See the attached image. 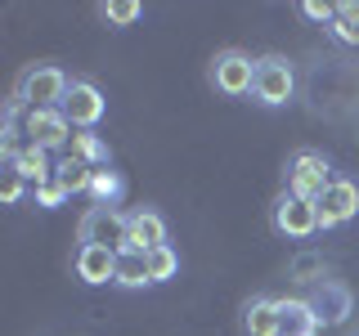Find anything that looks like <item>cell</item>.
Here are the masks:
<instances>
[{"mask_svg": "<svg viewBox=\"0 0 359 336\" xmlns=\"http://www.w3.org/2000/svg\"><path fill=\"white\" fill-rule=\"evenodd\" d=\"M22 130H27V144L32 148H45V153H67L72 148V121L63 117L59 108H36V112H22Z\"/></svg>", "mask_w": 359, "mask_h": 336, "instance_id": "6", "label": "cell"}, {"mask_svg": "<svg viewBox=\"0 0 359 336\" xmlns=\"http://www.w3.org/2000/svg\"><path fill=\"white\" fill-rule=\"evenodd\" d=\"M9 166H14V171L27 179L32 188H41V184H50V179H54V162H50V153H45V148H32V144H27V148H22Z\"/></svg>", "mask_w": 359, "mask_h": 336, "instance_id": "16", "label": "cell"}, {"mask_svg": "<svg viewBox=\"0 0 359 336\" xmlns=\"http://www.w3.org/2000/svg\"><path fill=\"white\" fill-rule=\"evenodd\" d=\"M328 36L341 41V45H359V5H355V0H351V5H337V18H332Z\"/></svg>", "mask_w": 359, "mask_h": 336, "instance_id": "20", "label": "cell"}, {"mask_svg": "<svg viewBox=\"0 0 359 336\" xmlns=\"http://www.w3.org/2000/svg\"><path fill=\"white\" fill-rule=\"evenodd\" d=\"M252 99L261 108H287L297 99V67L283 54H261L256 59V90Z\"/></svg>", "mask_w": 359, "mask_h": 336, "instance_id": "4", "label": "cell"}, {"mask_svg": "<svg viewBox=\"0 0 359 336\" xmlns=\"http://www.w3.org/2000/svg\"><path fill=\"white\" fill-rule=\"evenodd\" d=\"M76 242L81 246H108V251H130V216L117 206H90L76 224Z\"/></svg>", "mask_w": 359, "mask_h": 336, "instance_id": "3", "label": "cell"}, {"mask_svg": "<svg viewBox=\"0 0 359 336\" xmlns=\"http://www.w3.org/2000/svg\"><path fill=\"white\" fill-rule=\"evenodd\" d=\"M90 175H95V166H86L81 157H72V153H63L59 162H54V184H59L67 197H72V193H86V188H90Z\"/></svg>", "mask_w": 359, "mask_h": 336, "instance_id": "17", "label": "cell"}, {"mask_svg": "<svg viewBox=\"0 0 359 336\" xmlns=\"http://www.w3.org/2000/svg\"><path fill=\"white\" fill-rule=\"evenodd\" d=\"M269 224H274L278 238H314V233H319V206L292 197L283 188V193L274 197V206H269Z\"/></svg>", "mask_w": 359, "mask_h": 336, "instance_id": "7", "label": "cell"}, {"mask_svg": "<svg viewBox=\"0 0 359 336\" xmlns=\"http://www.w3.org/2000/svg\"><path fill=\"white\" fill-rule=\"evenodd\" d=\"M144 5H135V0H104L99 5V18L108 22V27H130V22H140Z\"/></svg>", "mask_w": 359, "mask_h": 336, "instance_id": "22", "label": "cell"}, {"mask_svg": "<svg viewBox=\"0 0 359 336\" xmlns=\"http://www.w3.org/2000/svg\"><path fill=\"white\" fill-rule=\"evenodd\" d=\"M86 197L95 202V206H117V202L126 197V179H121V171H112V166H95Z\"/></svg>", "mask_w": 359, "mask_h": 336, "instance_id": "15", "label": "cell"}, {"mask_svg": "<svg viewBox=\"0 0 359 336\" xmlns=\"http://www.w3.org/2000/svg\"><path fill=\"white\" fill-rule=\"evenodd\" d=\"M72 274L81 278L86 287L117 283V251H108V246H76V255H72Z\"/></svg>", "mask_w": 359, "mask_h": 336, "instance_id": "10", "label": "cell"}, {"mask_svg": "<svg viewBox=\"0 0 359 336\" xmlns=\"http://www.w3.org/2000/svg\"><path fill=\"white\" fill-rule=\"evenodd\" d=\"M67 153H72V157H81L86 166H112V153H108V144L99 139L95 130H81V134L72 139V148H67Z\"/></svg>", "mask_w": 359, "mask_h": 336, "instance_id": "19", "label": "cell"}, {"mask_svg": "<svg viewBox=\"0 0 359 336\" xmlns=\"http://www.w3.org/2000/svg\"><path fill=\"white\" fill-rule=\"evenodd\" d=\"M306 300H310V309L319 314V323H341L346 314H351V291H346L341 283H328V278L314 283Z\"/></svg>", "mask_w": 359, "mask_h": 336, "instance_id": "13", "label": "cell"}, {"mask_svg": "<svg viewBox=\"0 0 359 336\" xmlns=\"http://www.w3.org/2000/svg\"><path fill=\"white\" fill-rule=\"evenodd\" d=\"M104 94H99V85L95 81H72L67 85V94H63V104L59 112L67 121H72V130H95L99 121H104Z\"/></svg>", "mask_w": 359, "mask_h": 336, "instance_id": "8", "label": "cell"}, {"mask_svg": "<svg viewBox=\"0 0 359 336\" xmlns=\"http://www.w3.org/2000/svg\"><path fill=\"white\" fill-rule=\"evenodd\" d=\"M157 246H166L162 211H153V206L130 211V251H157Z\"/></svg>", "mask_w": 359, "mask_h": 336, "instance_id": "12", "label": "cell"}, {"mask_svg": "<svg viewBox=\"0 0 359 336\" xmlns=\"http://www.w3.org/2000/svg\"><path fill=\"white\" fill-rule=\"evenodd\" d=\"M243 332L247 336H278V300L274 296H252L243 305Z\"/></svg>", "mask_w": 359, "mask_h": 336, "instance_id": "14", "label": "cell"}, {"mask_svg": "<svg viewBox=\"0 0 359 336\" xmlns=\"http://www.w3.org/2000/svg\"><path fill=\"white\" fill-rule=\"evenodd\" d=\"M149 255V274H153V283H171V278L180 274V251L171 242L166 246H157V251H144Z\"/></svg>", "mask_w": 359, "mask_h": 336, "instance_id": "21", "label": "cell"}, {"mask_svg": "<svg viewBox=\"0 0 359 336\" xmlns=\"http://www.w3.org/2000/svg\"><path fill=\"white\" fill-rule=\"evenodd\" d=\"M319 314L310 309L306 296H287L278 300V336H319Z\"/></svg>", "mask_w": 359, "mask_h": 336, "instance_id": "11", "label": "cell"}, {"mask_svg": "<svg viewBox=\"0 0 359 336\" xmlns=\"http://www.w3.org/2000/svg\"><path fill=\"white\" fill-rule=\"evenodd\" d=\"M314 206H319V229H341V224H351L359 216V184L355 179H332L328 193Z\"/></svg>", "mask_w": 359, "mask_h": 336, "instance_id": "9", "label": "cell"}, {"mask_svg": "<svg viewBox=\"0 0 359 336\" xmlns=\"http://www.w3.org/2000/svg\"><path fill=\"white\" fill-rule=\"evenodd\" d=\"M67 76H63V67H54V63H32L27 72L18 76V90H14V104L22 112H36V108H59L63 104V94H67Z\"/></svg>", "mask_w": 359, "mask_h": 336, "instance_id": "1", "label": "cell"}, {"mask_svg": "<svg viewBox=\"0 0 359 336\" xmlns=\"http://www.w3.org/2000/svg\"><path fill=\"white\" fill-rule=\"evenodd\" d=\"M207 81L220 90L224 99H247L256 90V59L243 50H220L207 67Z\"/></svg>", "mask_w": 359, "mask_h": 336, "instance_id": "5", "label": "cell"}, {"mask_svg": "<svg viewBox=\"0 0 359 336\" xmlns=\"http://www.w3.org/2000/svg\"><path fill=\"white\" fill-rule=\"evenodd\" d=\"M117 287H153V274H149V255L144 251H121L117 255Z\"/></svg>", "mask_w": 359, "mask_h": 336, "instance_id": "18", "label": "cell"}, {"mask_svg": "<svg viewBox=\"0 0 359 336\" xmlns=\"http://www.w3.org/2000/svg\"><path fill=\"white\" fill-rule=\"evenodd\" d=\"M32 197H36V206H45V211H54V206H63V202H67V193L54 184V179H50V184H41V188H32Z\"/></svg>", "mask_w": 359, "mask_h": 336, "instance_id": "24", "label": "cell"}, {"mask_svg": "<svg viewBox=\"0 0 359 336\" xmlns=\"http://www.w3.org/2000/svg\"><path fill=\"white\" fill-rule=\"evenodd\" d=\"M22 184H27V179H22L14 166H5V171H0V202H5V206H18Z\"/></svg>", "mask_w": 359, "mask_h": 336, "instance_id": "23", "label": "cell"}, {"mask_svg": "<svg viewBox=\"0 0 359 336\" xmlns=\"http://www.w3.org/2000/svg\"><path fill=\"white\" fill-rule=\"evenodd\" d=\"M301 14L314 18V22H323V27H332V18H337V5H323V0H306L301 5Z\"/></svg>", "mask_w": 359, "mask_h": 336, "instance_id": "25", "label": "cell"}, {"mask_svg": "<svg viewBox=\"0 0 359 336\" xmlns=\"http://www.w3.org/2000/svg\"><path fill=\"white\" fill-rule=\"evenodd\" d=\"M332 166H328V157L323 153H314V148H301V153H292L287 157V171H283V188L292 197H301V202H319L323 193H328V184H332Z\"/></svg>", "mask_w": 359, "mask_h": 336, "instance_id": "2", "label": "cell"}]
</instances>
